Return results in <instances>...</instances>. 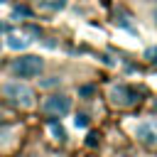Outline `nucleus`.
Wrapping results in <instances>:
<instances>
[{"mask_svg":"<svg viewBox=\"0 0 157 157\" xmlns=\"http://www.w3.org/2000/svg\"><path fill=\"white\" fill-rule=\"evenodd\" d=\"M0 93H2V98L7 103H12L17 108H25L27 110V108H34L37 105V93L27 83H22V81H5L0 86Z\"/></svg>","mask_w":157,"mask_h":157,"instance_id":"1","label":"nucleus"},{"mask_svg":"<svg viewBox=\"0 0 157 157\" xmlns=\"http://www.w3.org/2000/svg\"><path fill=\"white\" fill-rule=\"evenodd\" d=\"M44 71V59L37 54H25L10 64V74L15 78H37Z\"/></svg>","mask_w":157,"mask_h":157,"instance_id":"2","label":"nucleus"},{"mask_svg":"<svg viewBox=\"0 0 157 157\" xmlns=\"http://www.w3.org/2000/svg\"><path fill=\"white\" fill-rule=\"evenodd\" d=\"M42 113L47 118H54V120L64 118V115L71 113V98L64 96V93H52V96H47L42 101Z\"/></svg>","mask_w":157,"mask_h":157,"instance_id":"3","label":"nucleus"},{"mask_svg":"<svg viewBox=\"0 0 157 157\" xmlns=\"http://www.w3.org/2000/svg\"><path fill=\"white\" fill-rule=\"evenodd\" d=\"M108 98H110V103L118 105V108H132V105L140 103V93H137L135 88H130V86H123V83L110 86Z\"/></svg>","mask_w":157,"mask_h":157,"instance_id":"4","label":"nucleus"},{"mask_svg":"<svg viewBox=\"0 0 157 157\" xmlns=\"http://www.w3.org/2000/svg\"><path fill=\"white\" fill-rule=\"evenodd\" d=\"M132 135L145 147H157V120H140L132 125Z\"/></svg>","mask_w":157,"mask_h":157,"instance_id":"5","label":"nucleus"},{"mask_svg":"<svg viewBox=\"0 0 157 157\" xmlns=\"http://www.w3.org/2000/svg\"><path fill=\"white\" fill-rule=\"evenodd\" d=\"M29 42H32V39H27V37H22V34H7L10 49H25V47H29Z\"/></svg>","mask_w":157,"mask_h":157,"instance_id":"6","label":"nucleus"},{"mask_svg":"<svg viewBox=\"0 0 157 157\" xmlns=\"http://www.w3.org/2000/svg\"><path fill=\"white\" fill-rule=\"evenodd\" d=\"M152 20H155V25H157V5H155V10H152Z\"/></svg>","mask_w":157,"mask_h":157,"instance_id":"7","label":"nucleus"}]
</instances>
